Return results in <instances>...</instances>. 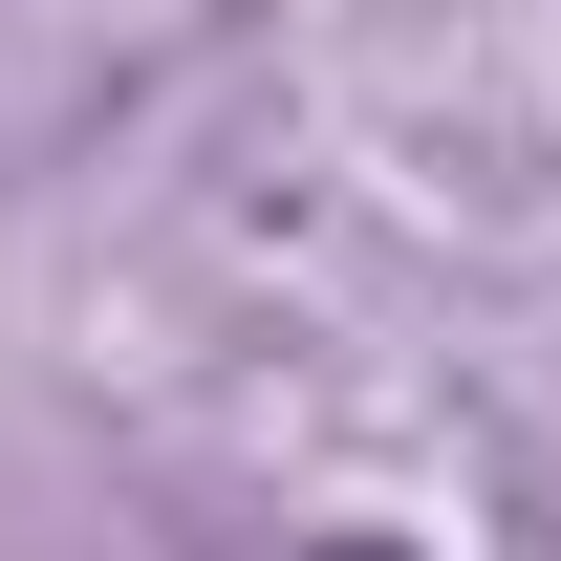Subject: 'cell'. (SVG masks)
I'll return each mask as SVG.
<instances>
[{"label": "cell", "mask_w": 561, "mask_h": 561, "mask_svg": "<svg viewBox=\"0 0 561 561\" xmlns=\"http://www.w3.org/2000/svg\"><path fill=\"white\" fill-rule=\"evenodd\" d=\"M324 561H411V540H324Z\"/></svg>", "instance_id": "cell-1"}]
</instances>
